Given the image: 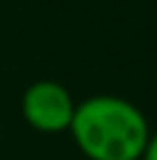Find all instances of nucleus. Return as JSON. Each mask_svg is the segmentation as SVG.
I'll return each mask as SVG.
<instances>
[{"label": "nucleus", "mask_w": 157, "mask_h": 160, "mask_svg": "<svg viewBox=\"0 0 157 160\" xmlns=\"http://www.w3.org/2000/svg\"><path fill=\"white\" fill-rule=\"evenodd\" d=\"M68 131L89 160H141L152 137L147 116L131 100L115 95L78 102Z\"/></svg>", "instance_id": "f257e3e1"}, {"label": "nucleus", "mask_w": 157, "mask_h": 160, "mask_svg": "<svg viewBox=\"0 0 157 160\" xmlns=\"http://www.w3.org/2000/svg\"><path fill=\"white\" fill-rule=\"evenodd\" d=\"M141 160H157V131H152L149 144H147V150H144V158Z\"/></svg>", "instance_id": "7ed1b4c3"}, {"label": "nucleus", "mask_w": 157, "mask_h": 160, "mask_svg": "<svg viewBox=\"0 0 157 160\" xmlns=\"http://www.w3.org/2000/svg\"><path fill=\"white\" fill-rule=\"evenodd\" d=\"M21 113L29 121V126H34L37 131L58 134V131L71 129L76 102L63 84L52 82V79H39L26 87L21 97Z\"/></svg>", "instance_id": "f03ea898"}]
</instances>
